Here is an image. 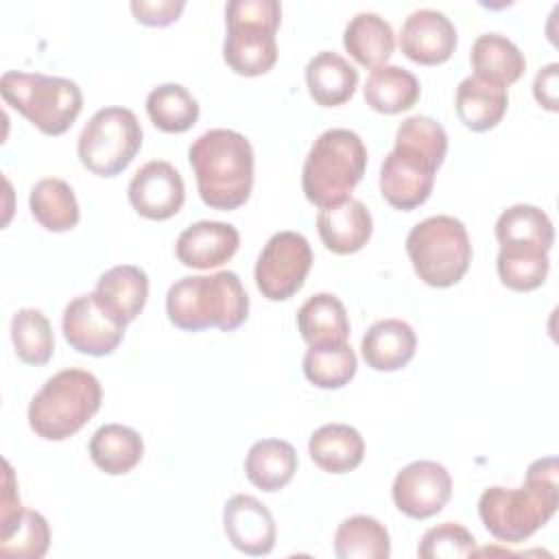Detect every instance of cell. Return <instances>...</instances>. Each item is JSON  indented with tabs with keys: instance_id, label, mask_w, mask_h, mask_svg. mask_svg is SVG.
I'll return each instance as SVG.
<instances>
[{
	"instance_id": "obj_1",
	"label": "cell",
	"mask_w": 559,
	"mask_h": 559,
	"mask_svg": "<svg viewBox=\"0 0 559 559\" xmlns=\"http://www.w3.org/2000/svg\"><path fill=\"white\" fill-rule=\"evenodd\" d=\"M448 153V133L430 116H411L395 131V144L380 166V194L402 212L428 201L435 175Z\"/></svg>"
},
{
	"instance_id": "obj_2",
	"label": "cell",
	"mask_w": 559,
	"mask_h": 559,
	"mask_svg": "<svg viewBox=\"0 0 559 559\" xmlns=\"http://www.w3.org/2000/svg\"><path fill=\"white\" fill-rule=\"evenodd\" d=\"M559 507L557 459H537L526 469L518 489L489 487L478 498V515L485 528L504 544H520L537 533Z\"/></svg>"
},
{
	"instance_id": "obj_3",
	"label": "cell",
	"mask_w": 559,
	"mask_h": 559,
	"mask_svg": "<svg viewBox=\"0 0 559 559\" xmlns=\"http://www.w3.org/2000/svg\"><path fill=\"white\" fill-rule=\"evenodd\" d=\"M188 159L207 207L229 212L247 203L253 188V148L242 133L210 129L190 144Z\"/></svg>"
},
{
	"instance_id": "obj_4",
	"label": "cell",
	"mask_w": 559,
	"mask_h": 559,
	"mask_svg": "<svg viewBox=\"0 0 559 559\" xmlns=\"http://www.w3.org/2000/svg\"><path fill=\"white\" fill-rule=\"evenodd\" d=\"M168 321L186 332L218 328L231 332L247 321L249 295L234 271L186 275L166 293Z\"/></svg>"
},
{
	"instance_id": "obj_5",
	"label": "cell",
	"mask_w": 559,
	"mask_h": 559,
	"mask_svg": "<svg viewBox=\"0 0 559 559\" xmlns=\"http://www.w3.org/2000/svg\"><path fill=\"white\" fill-rule=\"evenodd\" d=\"M103 389L85 369H63L50 376L28 404V426L46 441L76 435L100 408Z\"/></svg>"
},
{
	"instance_id": "obj_6",
	"label": "cell",
	"mask_w": 559,
	"mask_h": 559,
	"mask_svg": "<svg viewBox=\"0 0 559 559\" xmlns=\"http://www.w3.org/2000/svg\"><path fill=\"white\" fill-rule=\"evenodd\" d=\"M367 168V148L358 133L349 129H328L310 146L301 188L310 203L328 207L349 199Z\"/></svg>"
},
{
	"instance_id": "obj_7",
	"label": "cell",
	"mask_w": 559,
	"mask_h": 559,
	"mask_svg": "<svg viewBox=\"0 0 559 559\" xmlns=\"http://www.w3.org/2000/svg\"><path fill=\"white\" fill-rule=\"evenodd\" d=\"M223 59L240 76L266 74L277 61L275 33L282 22L277 0H231L225 7Z\"/></svg>"
},
{
	"instance_id": "obj_8",
	"label": "cell",
	"mask_w": 559,
	"mask_h": 559,
	"mask_svg": "<svg viewBox=\"0 0 559 559\" xmlns=\"http://www.w3.org/2000/svg\"><path fill=\"white\" fill-rule=\"evenodd\" d=\"M0 94L46 135L66 133L83 109V94L74 81L41 72H4Z\"/></svg>"
},
{
	"instance_id": "obj_9",
	"label": "cell",
	"mask_w": 559,
	"mask_h": 559,
	"mask_svg": "<svg viewBox=\"0 0 559 559\" xmlns=\"http://www.w3.org/2000/svg\"><path fill=\"white\" fill-rule=\"evenodd\" d=\"M406 253L417 277L435 288L461 282L472 262V242L465 225L454 216H430L406 236Z\"/></svg>"
},
{
	"instance_id": "obj_10",
	"label": "cell",
	"mask_w": 559,
	"mask_h": 559,
	"mask_svg": "<svg viewBox=\"0 0 559 559\" xmlns=\"http://www.w3.org/2000/svg\"><path fill=\"white\" fill-rule=\"evenodd\" d=\"M142 146V127L127 107L98 109L83 127L76 153L81 164L98 177L120 175Z\"/></svg>"
},
{
	"instance_id": "obj_11",
	"label": "cell",
	"mask_w": 559,
	"mask_h": 559,
	"mask_svg": "<svg viewBox=\"0 0 559 559\" xmlns=\"http://www.w3.org/2000/svg\"><path fill=\"white\" fill-rule=\"evenodd\" d=\"M312 266V249L299 231L273 234L255 262V286L269 301L290 299L301 290Z\"/></svg>"
},
{
	"instance_id": "obj_12",
	"label": "cell",
	"mask_w": 559,
	"mask_h": 559,
	"mask_svg": "<svg viewBox=\"0 0 559 559\" xmlns=\"http://www.w3.org/2000/svg\"><path fill=\"white\" fill-rule=\"evenodd\" d=\"M391 493L395 507L404 515L426 520L448 504L452 496V476L437 461H413L397 472Z\"/></svg>"
},
{
	"instance_id": "obj_13",
	"label": "cell",
	"mask_w": 559,
	"mask_h": 559,
	"mask_svg": "<svg viewBox=\"0 0 559 559\" xmlns=\"http://www.w3.org/2000/svg\"><path fill=\"white\" fill-rule=\"evenodd\" d=\"M61 330L70 347L87 356H109L124 338V325L96 304L94 293L79 295L66 306Z\"/></svg>"
},
{
	"instance_id": "obj_14",
	"label": "cell",
	"mask_w": 559,
	"mask_h": 559,
	"mask_svg": "<svg viewBox=\"0 0 559 559\" xmlns=\"http://www.w3.org/2000/svg\"><path fill=\"white\" fill-rule=\"evenodd\" d=\"M129 201L140 216L166 221L181 210L186 201V186L173 164L153 159L131 177Z\"/></svg>"
},
{
	"instance_id": "obj_15",
	"label": "cell",
	"mask_w": 559,
	"mask_h": 559,
	"mask_svg": "<svg viewBox=\"0 0 559 559\" xmlns=\"http://www.w3.org/2000/svg\"><path fill=\"white\" fill-rule=\"evenodd\" d=\"M456 44L459 35L454 24L437 9H417L402 24L400 48L415 63H445L456 50Z\"/></svg>"
},
{
	"instance_id": "obj_16",
	"label": "cell",
	"mask_w": 559,
	"mask_h": 559,
	"mask_svg": "<svg viewBox=\"0 0 559 559\" xmlns=\"http://www.w3.org/2000/svg\"><path fill=\"white\" fill-rule=\"evenodd\" d=\"M223 528L229 544L251 557L269 555L277 537L269 507L249 493H236L225 502Z\"/></svg>"
},
{
	"instance_id": "obj_17",
	"label": "cell",
	"mask_w": 559,
	"mask_h": 559,
	"mask_svg": "<svg viewBox=\"0 0 559 559\" xmlns=\"http://www.w3.org/2000/svg\"><path fill=\"white\" fill-rule=\"evenodd\" d=\"M240 234L234 225L221 221H199L186 227L175 245L177 260L190 269H216L234 258Z\"/></svg>"
},
{
	"instance_id": "obj_18",
	"label": "cell",
	"mask_w": 559,
	"mask_h": 559,
	"mask_svg": "<svg viewBox=\"0 0 559 559\" xmlns=\"http://www.w3.org/2000/svg\"><path fill=\"white\" fill-rule=\"evenodd\" d=\"M317 231L328 251L336 255H349L369 242L373 221L367 205L349 197L341 203L319 210Z\"/></svg>"
},
{
	"instance_id": "obj_19",
	"label": "cell",
	"mask_w": 559,
	"mask_h": 559,
	"mask_svg": "<svg viewBox=\"0 0 559 559\" xmlns=\"http://www.w3.org/2000/svg\"><path fill=\"white\" fill-rule=\"evenodd\" d=\"M148 277L135 264H118L105 271L94 288L96 304L120 325L127 328L146 304Z\"/></svg>"
},
{
	"instance_id": "obj_20",
	"label": "cell",
	"mask_w": 559,
	"mask_h": 559,
	"mask_svg": "<svg viewBox=\"0 0 559 559\" xmlns=\"http://www.w3.org/2000/svg\"><path fill=\"white\" fill-rule=\"evenodd\" d=\"M417 349L415 330L402 319L376 321L360 341L367 367L376 371H397L406 367Z\"/></svg>"
},
{
	"instance_id": "obj_21",
	"label": "cell",
	"mask_w": 559,
	"mask_h": 559,
	"mask_svg": "<svg viewBox=\"0 0 559 559\" xmlns=\"http://www.w3.org/2000/svg\"><path fill=\"white\" fill-rule=\"evenodd\" d=\"M496 238L500 249L548 253L555 242V227L548 214L537 205L515 203L498 216Z\"/></svg>"
},
{
	"instance_id": "obj_22",
	"label": "cell",
	"mask_w": 559,
	"mask_h": 559,
	"mask_svg": "<svg viewBox=\"0 0 559 559\" xmlns=\"http://www.w3.org/2000/svg\"><path fill=\"white\" fill-rule=\"evenodd\" d=\"M297 328L308 347H336L349 338L347 310L332 293L308 297L297 310Z\"/></svg>"
},
{
	"instance_id": "obj_23",
	"label": "cell",
	"mask_w": 559,
	"mask_h": 559,
	"mask_svg": "<svg viewBox=\"0 0 559 559\" xmlns=\"http://www.w3.org/2000/svg\"><path fill=\"white\" fill-rule=\"evenodd\" d=\"M306 85L317 105L338 107L354 96L358 70L338 52L321 50L306 66Z\"/></svg>"
},
{
	"instance_id": "obj_24",
	"label": "cell",
	"mask_w": 559,
	"mask_h": 559,
	"mask_svg": "<svg viewBox=\"0 0 559 559\" xmlns=\"http://www.w3.org/2000/svg\"><path fill=\"white\" fill-rule=\"evenodd\" d=\"M308 452L319 469L328 474H347L362 463L365 441L354 426L325 424L310 435Z\"/></svg>"
},
{
	"instance_id": "obj_25",
	"label": "cell",
	"mask_w": 559,
	"mask_h": 559,
	"mask_svg": "<svg viewBox=\"0 0 559 559\" xmlns=\"http://www.w3.org/2000/svg\"><path fill=\"white\" fill-rule=\"evenodd\" d=\"M469 61L474 68V76L500 87L515 83L526 70V59L522 50L500 33L478 35L472 44Z\"/></svg>"
},
{
	"instance_id": "obj_26",
	"label": "cell",
	"mask_w": 559,
	"mask_h": 559,
	"mask_svg": "<svg viewBox=\"0 0 559 559\" xmlns=\"http://www.w3.org/2000/svg\"><path fill=\"white\" fill-rule=\"evenodd\" d=\"M345 50L362 66V68H380L386 66L395 50V35L391 24L378 13H358L354 15L343 33Z\"/></svg>"
},
{
	"instance_id": "obj_27",
	"label": "cell",
	"mask_w": 559,
	"mask_h": 559,
	"mask_svg": "<svg viewBox=\"0 0 559 559\" xmlns=\"http://www.w3.org/2000/svg\"><path fill=\"white\" fill-rule=\"evenodd\" d=\"M297 465V452L288 441L262 439L249 448L245 459V474L251 485L273 493L293 480Z\"/></svg>"
},
{
	"instance_id": "obj_28",
	"label": "cell",
	"mask_w": 559,
	"mask_h": 559,
	"mask_svg": "<svg viewBox=\"0 0 559 559\" xmlns=\"http://www.w3.org/2000/svg\"><path fill=\"white\" fill-rule=\"evenodd\" d=\"M509 96L507 90L478 76H465L456 87V116L459 120L480 133L493 129L507 114Z\"/></svg>"
},
{
	"instance_id": "obj_29",
	"label": "cell",
	"mask_w": 559,
	"mask_h": 559,
	"mask_svg": "<svg viewBox=\"0 0 559 559\" xmlns=\"http://www.w3.org/2000/svg\"><path fill=\"white\" fill-rule=\"evenodd\" d=\"M90 456L94 465L109 474H129L144 456V441L138 430L122 424H105L90 439Z\"/></svg>"
},
{
	"instance_id": "obj_30",
	"label": "cell",
	"mask_w": 559,
	"mask_h": 559,
	"mask_svg": "<svg viewBox=\"0 0 559 559\" xmlns=\"http://www.w3.org/2000/svg\"><path fill=\"white\" fill-rule=\"evenodd\" d=\"M419 81L413 72L400 66H380L371 70L362 96L365 103L380 114L408 111L419 100Z\"/></svg>"
},
{
	"instance_id": "obj_31",
	"label": "cell",
	"mask_w": 559,
	"mask_h": 559,
	"mask_svg": "<svg viewBox=\"0 0 559 559\" xmlns=\"http://www.w3.org/2000/svg\"><path fill=\"white\" fill-rule=\"evenodd\" d=\"M28 207L33 218L48 231L61 234L76 227L81 212L70 183L57 177L39 179L28 194Z\"/></svg>"
},
{
	"instance_id": "obj_32",
	"label": "cell",
	"mask_w": 559,
	"mask_h": 559,
	"mask_svg": "<svg viewBox=\"0 0 559 559\" xmlns=\"http://www.w3.org/2000/svg\"><path fill=\"white\" fill-rule=\"evenodd\" d=\"M334 555L338 559H389V531L371 515H352L334 533Z\"/></svg>"
},
{
	"instance_id": "obj_33",
	"label": "cell",
	"mask_w": 559,
	"mask_h": 559,
	"mask_svg": "<svg viewBox=\"0 0 559 559\" xmlns=\"http://www.w3.org/2000/svg\"><path fill=\"white\" fill-rule=\"evenodd\" d=\"M146 114L164 133H183L199 120V103L179 83H164L148 92Z\"/></svg>"
},
{
	"instance_id": "obj_34",
	"label": "cell",
	"mask_w": 559,
	"mask_h": 559,
	"mask_svg": "<svg viewBox=\"0 0 559 559\" xmlns=\"http://www.w3.org/2000/svg\"><path fill=\"white\" fill-rule=\"evenodd\" d=\"M11 341L15 354L26 365H46L55 352L50 321L41 310L22 308L11 319Z\"/></svg>"
},
{
	"instance_id": "obj_35",
	"label": "cell",
	"mask_w": 559,
	"mask_h": 559,
	"mask_svg": "<svg viewBox=\"0 0 559 559\" xmlns=\"http://www.w3.org/2000/svg\"><path fill=\"white\" fill-rule=\"evenodd\" d=\"M356 354L345 345L308 347L304 356V376L319 389H341L356 376Z\"/></svg>"
},
{
	"instance_id": "obj_36",
	"label": "cell",
	"mask_w": 559,
	"mask_h": 559,
	"mask_svg": "<svg viewBox=\"0 0 559 559\" xmlns=\"http://www.w3.org/2000/svg\"><path fill=\"white\" fill-rule=\"evenodd\" d=\"M548 253L544 251H509L500 249L496 269L500 282L518 293L535 290L544 284L548 275Z\"/></svg>"
},
{
	"instance_id": "obj_37",
	"label": "cell",
	"mask_w": 559,
	"mask_h": 559,
	"mask_svg": "<svg viewBox=\"0 0 559 559\" xmlns=\"http://www.w3.org/2000/svg\"><path fill=\"white\" fill-rule=\"evenodd\" d=\"M421 559H461L476 555L474 535L459 522H443L428 528L417 546Z\"/></svg>"
},
{
	"instance_id": "obj_38",
	"label": "cell",
	"mask_w": 559,
	"mask_h": 559,
	"mask_svg": "<svg viewBox=\"0 0 559 559\" xmlns=\"http://www.w3.org/2000/svg\"><path fill=\"white\" fill-rule=\"evenodd\" d=\"M48 546H50V526L41 513L31 509L24 511L15 531L9 537L0 539V552L7 557L39 559L46 555Z\"/></svg>"
},
{
	"instance_id": "obj_39",
	"label": "cell",
	"mask_w": 559,
	"mask_h": 559,
	"mask_svg": "<svg viewBox=\"0 0 559 559\" xmlns=\"http://www.w3.org/2000/svg\"><path fill=\"white\" fill-rule=\"evenodd\" d=\"M131 13L144 26H168L179 20L186 9L183 0H133Z\"/></svg>"
},
{
	"instance_id": "obj_40",
	"label": "cell",
	"mask_w": 559,
	"mask_h": 559,
	"mask_svg": "<svg viewBox=\"0 0 559 559\" xmlns=\"http://www.w3.org/2000/svg\"><path fill=\"white\" fill-rule=\"evenodd\" d=\"M24 507L20 502V496H17V483H15V476H13V469L11 465L4 461V489H2V509H0V539L9 537L17 522L22 520L24 515Z\"/></svg>"
},
{
	"instance_id": "obj_41",
	"label": "cell",
	"mask_w": 559,
	"mask_h": 559,
	"mask_svg": "<svg viewBox=\"0 0 559 559\" xmlns=\"http://www.w3.org/2000/svg\"><path fill=\"white\" fill-rule=\"evenodd\" d=\"M557 87H559V63H548L535 74L533 96L544 109L557 111L559 109V90Z\"/></svg>"
}]
</instances>
